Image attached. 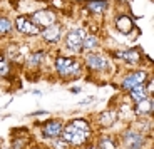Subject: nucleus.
<instances>
[{"mask_svg": "<svg viewBox=\"0 0 154 149\" xmlns=\"http://www.w3.org/2000/svg\"><path fill=\"white\" fill-rule=\"evenodd\" d=\"M91 134V126L89 123L82 121V119H74L72 123H69L64 129H62V139L67 144H82Z\"/></svg>", "mask_w": 154, "mask_h": 149, "instance_id": "f257e3e1", "label": "nucleus"}, {"mask_svg": "<svg viewBox=\"0 0 154 149\" xmlns=\"http://www.w3.org/2000/svg\"><path fill=\"white\" fill-rule=\"evenodd\" d=\"M55 69H57V72L62 77H70V76L79 74L81 65L72 57H57V61H55Z\"/></svg>", "mask_w": 154, "mask_h": 149, "instance_id": "f03ea898", "label": "nucleus"}, {"mask_svg": "<svg viewBox=\"0 0 154 149\" xmlns=\"http://www.w3.org/2000/svg\"><path fill=\"white\" fill-rule=\"evenodd\" d=\"M85 37H87V32L82 30V29H74L67 34V47L74 52H79L82 50V44H84Z\"/></svg>", "mask_w": 154, "mask_h": 149, "instance_id": "7ed1b4c3", "label": "nucleus"}, {"mask_svg": "<svg viewBox=\"0 0 154 149\" xmlns=\"http://www.w3.org/2000/svg\"><path fill=\"white\" fill-rule=\"evenodd\" d=\"M15 27H17V30L22 32V34H25V35H37V34H40V29L32 22L30 17H19V19L15 20Z\"/></svg>", "mask_w": 154, "mask_h": 149, "instance_id": "20e7f679", "label": "nucleus"}, {"mask_svg": "<svg viewBox=\"0 0 154 149\" xmlns=\"http://www.w3.org/2000/svg\"><path fill=\"white\" fill-rule=\"evenodd\" d=\"M30 20L35 23V25H42V27H49V25H52V23L55 22V15L52 14L50 10H37V12H34L32 14V17H30Z\"/></svg>", "mask_w": 154, "mask_h": 149, "instance_id": "39448f33", "label": "nucleus"}, {"mask_svg": "<svg viewBox=\"0 0 154 149\" xmlns=\"http://www.w3.org/2000/svg\"><path fill=\"white\" fill-rule=\"evenodd\" d=\"M124 139V146L129 149H141L144 144V138L139 132H134V131H127L122 136Z\"/></svg>", "mask_w": 154, "mask_h": 149, "instance_id": "423d86ee", "label": "nucleus"}, {"mask_svg": "<svg viewBox=\"0 0 154 149\" xmlns=\"http://www.w3.org/2000/svg\"><path fill=\"white\" fill-rule=\"evenodd\" d=\"M146 72H132L129 76H126V79L122 80V87L127 89V91H131L132 87L136 85H141L144 84V80H146Z\"/></svg>", "mask_w": 154, "mask_h": 149, "instance_id": "0eeeda50", "label": "nucleus"}, {"mask_svg": "<svg viewBox=\"0 0 154 149\" xmlns=\"http://www.w3.org/2000/svg\"><path fill=\"white\" fill-rule=\"evenodd\" d=\"M85 64L94 70H104L107 67V61L99 54H87L85 55Z\"/></svg>", "mask_w": 154, "mask_h": 149, "instance_id": "6e6552de", "label": "nucleus"}, {"mask_svg": "<svg viewBox=\"0 0 154 149\" xmlns=\"http://www.w3.org/2000/svg\"><path fill=\"white\" fill-rule=\"evenodd\" d=\"M116 55L121 57V59H124L127 64H137L139 57H141L137 47H134V49H127V50H119V52H116Z\"/></svg>", "mask_w": 154, "mask_h": 149, "instance_id": "1a4fd4ad", "label": "nucleus"}, {"mask_svg": "<svg viewBox=\"0 0 154 149\" xmlns=\"http://www.w3.org/2000/svg\"><path fill=\"white\" fill-rule=\"evenodd\" d=\"M42 132L47 138H57V136L62 134V124L59 123V121H49V123L44 126Z\"/></svg>", "mask_w": 154, "mask_h": 149, "instance_id": "9d476101", "label": "nucleus"}, {"mask_svg": "<svg viewBox=\"0 0 154 149\" xmlns=\"http://www.w3.org/2000/svg\"><path fill=\"white\" fill-rule=\"evenodd\" d=\"M42 37L45 39L47 42H55V40H59L60 39V25L52 23V25L45 27V30L42 32Z\"/></svg>", "mask_w": 154, "mask_h": 149, "instance_id": "9b49d317", "label": "nucleus"}, {"mask_svg": "<svg viewBox=\"0 0 154 149\" xmlns=\"http://www.w3.org/2000/svg\"><path fill=\"white\" fill-rule=\"evenodd\" d=\"M116 27H117V30L122 32V34H127V32L132 30V27H134V23H132V20L129 19V17L122 15L117 19V22H116Z\"/></svg>", "mask_w": 154, "mask_h": 149, "instance_id": "f8f14e48", "label": "nucleus"}, {"mask_svg": "<svg viewBox=\"0 0 154 149\" xmlns=\"http://www.w3.org/2000/svg\"><path fill=\"white\" fill-rule=\"evenodd\" d=\"M87 8L91 12H94V14H102L107 8V2H104V0H89Z\"/></svg>", "mask_w": 154, "mask_h": 149, "instance_id": "ddd939ff", "label": "nucleus"}, {"mask_svg": "<svg viewBox=\"0 0 154 149\" xmlns=\"http://www.w3.org/2000/svg\"><path fill=\"white\" fill-rule=\"evenodd\" d=\"M129 92H131L132 99H134L136 102H141V101L147 99V92H146V87H144V84H141V85H136V87H132Z\"/></svg>", "mask_w": 154, "mask_h": 149, "instance_id": "4468645a", "label": "nucleus"}, {"mask_svg": "<svg viewBox=\"0 0 154 149\" xmlns=\"http://www.w3.org/2000/svg\"><path fill=\"white\" fill-rule=\"evenodd\" d=\"M136 112H137L139 116H149L151 112H152V102L147 101V99L137 102V106H136Z\"/></svg>", "mask_w": 154, "mask_h": 149, "instance_id": "2eb2a0df", "label": "nucleus"}, {"mask_svg": "<svg viewBox=\"0 0 154 149\" xmlns=\"http://www.w3.org/2000/svg\"><path fill=\"white\" fill-rule=\"evenodd\" d=\"M97 44H99V40H97L94 35H89L87 34V37H85V40H84V44H82V50H91V49H96L97 47Z\"/></svg>", "mask_w": 154, "mask_h": 149, "instance_id": "dca6fc26", "label": "nucleus"}, {"mask_svg": "<svg viewBox=\"0 0 154 149\" xmlns=\"http://www.w3.org/2000/svg\"><path fill=\"white\" fill-rule=\"evenodd\" d=\"M44 57H45V54L44 52H34L30 57H29V64L30 65H38L40 62L44 61Z\"/></svg>", "mask_w": 154, "mask_h": 149, "instance_id": "f3484780", "label": "nucleus"}, {"mask_svg": "<svg viewBox=\"0 0 154 149\" xmlns=\"http://www.w3.org/2000/svg\"><path fill=\"white\" fill-rule=\"evenodd\" d=\"M10 70V65H8V61L4 57V55H0V77H5Z\"/></svg>", "mask_w": 154, "mask_h": 149, "instance_id": "a211bd4d", "label": "nucleus"}, {"mask_svg": "<svg viewBox=\"0 0 154 149\" xmlns=\"http://www.w3.org/2000/svg\"><path fill=\"white\" fill-rule=\"evenodd\" d=\"M116 119V114L114 112H104V114L100 116V124H104V126H111L114 123Z\"/></svg>", "mask_w": 154, "mask_h": 149, "instance_id": "6ab92c4d", "label": "nucleus"}, {"mask_svg": "<svg viewBox=\"0 0 154 149\" xmlns=\"http://www.w3.org/2000/svg\"><path fill=\"white\" fill-rule=\"evenodd\" d=\"M99 149H116L114 141H112V139H109V138L100 139V142H99Z\"/></svg>", "mask_w": 154, "mask_h": 149, "instance_id": "aec40b11", "label": "nucleus"}, {"mask_svg": "<svg viewBox=\"0 0 154 149\" xmlns=\"http://www.w3.org/2000/svg\"><path fill=\"white\" fill-rule=\"evenodd\" d=\"M12 29V22L8 19H0V34H5Z\"/></svg>", "mask_w": 154, "mask_h": 149, "instance_id": "412c9836", "label": "nucleus"}]
</instances>
